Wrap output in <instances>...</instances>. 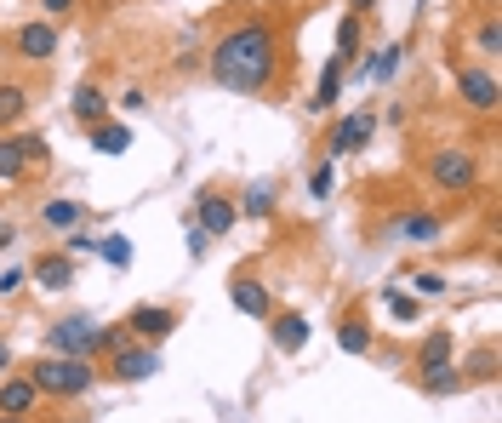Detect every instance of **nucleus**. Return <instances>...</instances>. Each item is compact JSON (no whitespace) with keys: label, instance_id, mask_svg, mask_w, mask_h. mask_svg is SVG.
Masks as SVG:
<instances>
[{"label":"nucleus","instance_id":"obj_14","mask_svg":"<svg viewBox=\"0 0 502 423\" xmlns=\"http://www.w3.org/2000/svg\"><path fill=\"white\" fill-rule=\"evenodd\" d=\"M35 400H40V389L29 384V377H6V384H0V412L6 418H29Z\"/></svg>","mask_w":502,"mask_h":423},{"label":"nucleus","instance_id":"obj_39","mask_svg":"<svg viewBox=\"0 0 502 423\" xmlns=\"http://www.w3.org/2000/svg\"><path fill=\"white\" fill-rule=\"evenodd\" d=\"M348 12H377V0H348Z\"/></svg>","mask_w":502,"mask_h":423},{"label":"nucleus","instance_id":"obj_13","mask_svg":"<svg viewBox=\"0 0 502 423\" xmlns=\"http://www.w3.org/2000/svg\"><path fill=\"white\" fill-rule=\"evenodd\" d=\"M451 355H456V337H451V332H428L423 349H417V372H423V377H428V372H446Z\"/></svg>","mask_w":502,"mask_h":423},{"label":"nucleus","instance_id":"obj_20","mask_svg":"<svg viewBox=\"0 0 502 423\" xmlns=\"http://www.w3.org/2000/svg\"><path fill=\"white\" fill-rule=\"evenodd\" d=\"M29 172V155L17 150V138H0V183H17Z\"/></svg>","mask_w":502,"mask_h":423},{"label":"nucleus","instance_id":"obj_34","mask_svg":"<svg viewBox=\"0 0 502 423\" xmlns=\"http://www.w3.org/2000/svg\"><path fill=\"white\" fill-rule=\"evenodd\" d=\"M24 274H29V269H0V298H12V292L24 286Z\"/></svg>","mask_w":502,"mask_h":423},{"label":"nucleus","instance_id":"obj_32","mask_svg":"<svg viewBox=\"0 0 502 423\" xmlns=\"http://www.w3.org/2000/svg\"><path fill=\"white\" fill-rule=\"evenodd\" d=\"M388 315H394V321H417V304H411L405 292H388Z\"/></svg>","mask_w":502,"mask_h":423},{"label":"nucleus","instance_id":"obj_40","mask_svg":"<svg viewBox=\"0 0 502 423\" xmlns=\"http://www.w3.org/2000/svg\"><path fill=\"white\" fill-rule=\"evenodd\" d=\"M0 423H29V418H6V412H0Z\"/></svg>","mask_w":502,"mask_h":423},{"label":"nucleus","instance_id":"obj_29","mask_svg":"<svg viewBox=\"0 0 502 423\" xmlns=\"http://www.w3.org/2000/svg\"><path fill=\"white\" fill-rule=\"evenodd\" d=\"M332 183H337V172H332V160H320L314 172H309V195H314V201H325V195H332Z\"/></svg>","mask_w":502,"mask_h":423},{"label":"nucleus","instance_id":"obj_3","mask_svg":"<svg viewBox=\"0 0 502 423\" xmlns=\"http://www.w3.org/2000/svg\"><path fill=\"white\" fill-rule=\"evenodd\" d=\"M92 366L86 361H75V355H46L40 366H29V384L40 389V395H52V400H75V395H86L92 389Z\"/></svg>","mask_w":502,"mask_h":423},{"label":"nucleus","instance_id":"obj_35","mask_svg":"<svg viewBox=\"0 0 502 423\" xmlns=\"http://www.w3.org/2000/svg\"><path fill=\"white\" fill-rule=\"evenodd\" d=\"M417 292H423V298H440V292H446V274H417Z\"/></svg>","mask_w":502,"mask_h":423},{"label":"nucleus","instance_id":"obj_37","mask_svg":"<svg viewBox=\"0 0 502 423\" xmlns=\"http://www.w3.org/2000/svg\"><path fill=\"white\" fill-rule=\"evenodd\" d=\"M12 241H17V229H12V223H0V252H6Z\"/></svg>","mask_w":502,"mask_h":423},{"label":"nucleus","instance_id":"obj_10","mask_svg":"<svg viewBox=\"0 0 502 423\" xmlns=\"http://www.w3.org/2000/svg\"><path fill=\"white\" fill-rule=\"evenodd\" d=\"M377 132V115L371 109H354V115H343L337 126H332V155H354V150H365V138Z\"/></svg>","mask_w":502,"mask_h":423},{"label":"nucleus","instance_id":"obj_30","mask_svg":"<svg viewBox=\"0 0 502 423\" xmlns=\"http://www.w3.org/2000/svg\"><path fill=\"white\" fill-rule=\"evenodd\" d=\"M17 150H24L29 160H52V143H46V132H24V138H17Z\"/></svg>","mask_w":502,"mask_h":423},{"label":"nucleus","instance_id":"obj_15","mask_svg":"<svg viewBox=\"0 0 502 423\" xmlns=\"http://www.w3.org/2000/svg\"><path fill=\"white\" fill-rule=\"evenodd\" d=\"M86 132H92L97 155H126V150H132V132H126L120 120H97V126H86Z\"/></svg>","mask_w":502,"mask_h":423},{"label":"nucleus","instance_id":"obj_38","mask_svg":"<svg viewBox=\"0 0 502 423\" xmlns=\"http://www.w3.org/2000/svg\"><path fill=\"white\" fill-rule=\"evenodd\" d=\"M12 366V344H6V337H0V372H6Z\"/></svg>","mask_w":502,"mask_h":423},{"label":"nucleus","instance_id":"obj_17","mask_svg":"<svg viewBox=\"0 0 502 423\" xmlns=\"http://www.w3.org/2000/svg\"><path fill=\"white\" fill-rule=\"evenodd\" d=\"M274 344L286 355H297L302 344H309V321H302V315H280V321H274Z\"/></svg>","mask_w":502,"mask_h":423},{"label":"nucleus","instance_id":"obj_27","mask_svg":"<svg viewBox=\"0 0 502 423\" xmlns=\"http://www.w3.org/2000/svg\"><path fill=\"white\" fill-rule=\"evenodd\" d=\"M240 206H246L251 218H269V212H274V183H251V189H246V201H240Z\"/></svg>","mask_w":502,"mask_h":423},{"label":"nucleus","instance_id":"obj_11","mask_svg":"<svg viewBox=\"0 0 502 423\" xmlns=\"http://www.w3.org/2000/svg\"><path fill=\"white\" fill-rule=\"evenodd\" d=\"M171 326H178V309H166V304H138L132 315H126V332H132V337H149V344L166 337Z\"/></svg>","mask_w":502,"mask_h":423},{"label":"nucleus","instance_id":"obj_23","mask_svg":"<svg viewBox=\"0 0 502 423\" xmlns=\"http://www.w3.org/2000/svg\"><path fill=\"white\" fill-rule=\"evenodd\" d=\"M24 109H29V92L24 87H0V126H12V120H24Z\"/></svg>","mask_w":502,"mask_h":423},{"label":"nucleus","instance_id":"obj_18","mask_svg":"<svg viewBox=\"0 0 502 423\" xmlns=\"http://www.w3.org/2000/svg\"><path fill=\"white\" fill-rule=\"evenodd\" d=\"M337 92H343V57H337L332 69L320 75V92L309 98V115H325V109H332V103H337Z\"/></svg>","mask_w":502,"mask_h":423},{"label":"nucleus","instance_id":"obj_5","mask_svg":"<svg viewBox=\"0 0 502 423\" xmlns=\"http://www.w3.org/2000/svg\"><path fill=\"white\" fill-rule=\"evenodd\" d=\"M12 52L17 57H29V63H52L57 57V24L52 17H40V24H24L12 35Z\"/></svg>","mask_w":502,"mask_h":423},{"label":"nucleus","instance_id":"obj_19","mask_svg":"<svg viewBox=\"0 0 502 423\" xmlns=\"http://www.w3.org/2000/svg\"><path fill=\"white\" fill-rule=\"evenodd\" d=\"M80 218H86L80 201H46V206H40V223H46V229H75Z\"/></svg>","mask_w":502,"mask_h":423},{"label":"nucleus","instance_id":"obj_31","mask_svg":"<svg viewBox=\"0 0 502 423\" xmlns=\"http://www.w3.org/2000/svg\"><path fill=\"white\" fill-rule=\"evenodd\" d=\"M474 40H479V52H486V57H497V52H502V29H497V17H486Z\"/></svg>","mask_w":502,"mask_h":423},{"label":"nucleus","instance_id":"obj_24","mask_svg":"<svg viewBox=\"0 0 502 423\" xmlns=\"http://www.w3.org/2000/svg\"><path fill=\"white\" fill-rule=\"evenodd\" d=\"M354 52H360V12H348L343 24H337V57L348 63V57H354Z\"/></svg>","mask_w":502,"mask_h":423},{"label":"nucleus","instance_id":"obj_36","mask_svg":"<svg viewBox=\"0 0 502 423\" xmlns=\"http://www.w3.org/2000/svg\"><path fill=\"white\" fill-rule=\"evenodd\" d=\"M40 12H46V17H63V12H75V0H40Z\"/></svg>","mask_w":502,"mask_h":423},{"label":"nucleus","instance_id":"obj_4","mask_svg":"<svg viewBox=\"0 0 502 423\" xmlns=\"http://www.w3.org/2000/svg\"><path fill=\"white\" fill-rule=\"evenodd\" d=\"M428 183L434 189H446V195H468V189L479 183V166L468 150H440L428 160Z\"/></svg>","mask_w":502,"mask_h":423},{"label":"nucleus","instance_id":"obj_28","mask_svg":"<svg viewBox=\"0 0 502 423\" xmlns=\"http://www.w3.org/2000/svg\"><path fill=\"white\" fill-rule=\"evenodd\" d=\"M423 384H428V395H456V389H463V372H451V366H446V372H428Z\"/></svg>","mask_w":502,"mask_h":423},{"label":"nucleus","instance_id":"obj_1","mask_svg":"<svg viewBox=\"0 0 502 423\" xmlns=\"http://www.w3.org/2000/svg\"><path fill=\"white\" fill-rule=\"evenodd\" d=\"M280 63V35L269 17H246L211 46V80L223 92H263Z\"/></svg>","mask_w":502,"mask_h":423},{"label":"nucleus","instance_id":"obj_22","mask_svg":"<svg viewBox=\"0 0 502 423\" xmlns=\"http://www.w3.org/2000/svg\"><path fill=\"white\" fill-rule=\"evenodd\" d=\"M337 349H343V355H365V349H371V326H365V321H343V326H337Z\"/></svg>","mask_w":502,"mask_h":423},{"label":"nucleus","instance_id":"obj_26","mask_svg":"<svg viewBox=\"0 0 502 423\" xmlns=\"http://www.w3.org/2000/svg\"><path fill=\"white\" fill-rule=\"evenodd\" d=\"M400 69V46H383L377 57H365V80H388Z\"/></svg>","mask_w":502,"mask_h":423},{"label":"nucleus","instance_id":"obj_33","mask_svg":"<svg viewBox=\"0 0 502 423\" xmlns=\"http://www.w3.org/2000/svg\"><path fill=\"white\" fill-rule=\"evenodd\" d=\"M92 252H97V235H86V229L69 235V258H92Z\"/></svg>","mask_w":502,"mask_h":423},{"label":"nucleus","instance_id":"obj_8","mask_svg":"<svg viewBox=\"0 0 502 423\" xmlns=\"http://www.w3.org/2000/svg\"><path fill=\"white\" fill-rule=\"evenodd\" d=\"M229 304H234L240 315H251V321H269V315H274L269 286L251 281V274H234V281H229Z\"/></svg>","mask_w":502,"mask_h":423},{"label":"nucleus","instance_id":"obj_2","mask_svg":"<svg viewBox=\"0 0 502 423\" xmlns=\"http://www.w3.org/2000/svg\"><path fill=\"white\" fill-rule=\"evenodd\" d=\"M115 355L120 332H103L92 315H63V321L46 332V355H75V361H92V355Z\"/></svg>","mask_w":502,"mask_h":423},{"label":"nucleus","instance_id":"obj_25","mask_svg":"<svg viewBox=\"0 0 502 423\" xmlns=\"http://www.w3.org/2000/svg\"><path fill=\"white\" fill-rule=\"evenodd\" d=\"M97 252H103V263H108V269H126V263H132V241H126V235H103Z\"/></svg>","mask_w":502,"mask_h":423},{"label":"nucleus","instance_id":"obj_9","mask_svg":"<svg viewBox=\"0 0 502 423\" xmlns=\"http://www.w3.org/2000/svg\"><path fill=\"white\" fill-rule=\"evenodd\" d=\"M29 281L40 292H69L75 286V258H69V252H46V258L29 263Z\"/></svg>","mask_w":502,"mask_h":423},{"label":"nucleus","instance_id":"obj_21","mask_svg":"<svg viewBox=\"0 0 502 423\" xmlns=\"http://www.w3.org/2000/svg\"><path fill=\"white\" fill-rule=\"evenodd\" d=\"M103 115H108V98H103L97 87H80V92H75V120H86V126H97Z\"/></svg>","mask_w":502,"mask_h":423},{"label":"nucleus","instance_id":"obj_7","mask_svg":"<svg viewBox=\"0 0 502 423\" xmlns=\"http://www.w3.org/2000/svg\"><path fill=\"white\" fill-rule=\"evenodd\" d=\"M155 372H160V355L149 344H120L115 349V377H120V384H149Z\"/></svg>","mask_w":502,"mask_h":423},{"label":"nucleus","instance_id":"obj_6","mask_svg":"<svg viewBox=\"0 0 502 423\" xmlns=\"http://www.w3.org/2000/svg\"><path fill=\"white\" fill-rule=\"evenodd\" d=\"M234 218H240V206L229 195H217V189H206L200 206H194V229H200V235H229Z\"/></svg>","mask_w":502,"mask_h":423},{"label":"nucleus","instance_id":"obj_12","mask_svg":"<svg viewBox=\"0 0 502 423\" xmlns=\"http://www.w3.org/2000/svg\"><path fill=\"white\" fill-rule=\"evenodd\" d=\"M456 92H463V103L479 109V115L497 109V75L491 69H463V75H456Z\"/></svg>","mask_w":502,"mask_h":423},{"label":"nucleus","instance_id":"obj_16","mask_svg":"<svg viewBox=\"0 0 502 423\" xmlns=\"http://www.w3.org/2000/svg\"><path fill=\"white\" fill-rule=\"evenodd\" d=\"M394 235H400V241L428 246V241H440V218H434V212H405V218L394 223Z\"/></svg>","mask_w":502,"mask_h":423}]
</instances>
